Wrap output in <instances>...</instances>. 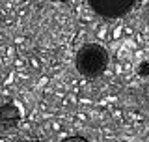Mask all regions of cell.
Wrapping results in <instances>:
<instances>
[{"instance_id":"3","label":"cell","mask_w":149,"mask_h":142,"mask_svg":"<svg viewBox=\"0 0 149 142\" xmlns=\"http://www.w3.org/2000/svg\"><path fill=\"white\" fill-rule=\"evenodd\" d=\"M21 122V108L15 103H4L0 105V127L2 129H13Z\"/></svg>"},{"instance_id":"2","label":"cell","mask_w":149,"mask_h":142,"mask_svg":"<svg viewBox=\"0 0 149 142\" xmlns=\"http://www.w3.org/2000/svg\"><path fill=\"white\" fill-rule=\"evenodd\" d=\"M88 4L99 17L119 19L134 8L136 0H88Z\"/></svg>"},{"instance_id":"1","label":"cell","mask_w":149,"mask_h":142,"mask_svg":"<svg viewBox=\"0 0 149 142\" xmlns=\"http://www.w3.org/2000/svg\"><path fill=\"white\" fill-rule=\"evenodd\" d=\"M110 54L99 43H86L74 54V69L86 79H97L108 69Z\"/></svg>"},{"instance_id":"4","label":"cell","mask_w":149,"mask_h":142,"mask_svg":"<svg viewBox=\"0 0 149 142\" xmlns=\"http://www.w3.org/2000/svg\"><path fill=\"white\" fill-rule=\"evenodd\" d=\"M60 142H88L84 136H78V135H73V136H65L63 140H60Z\"/></svg>"},{"instance_id":"5","label":"cell","mask_w":149,"mask_h":142,"mask_svg":"<svg viewBox=\"0 0 149 142\" xmlns=\"http://www.w3.org/2000/svg\"><path fill=\"white\" fill-rule=\"evenodd\" d=\"M24 142H37V140H24Z\"/></svg>"}]
</instances>
